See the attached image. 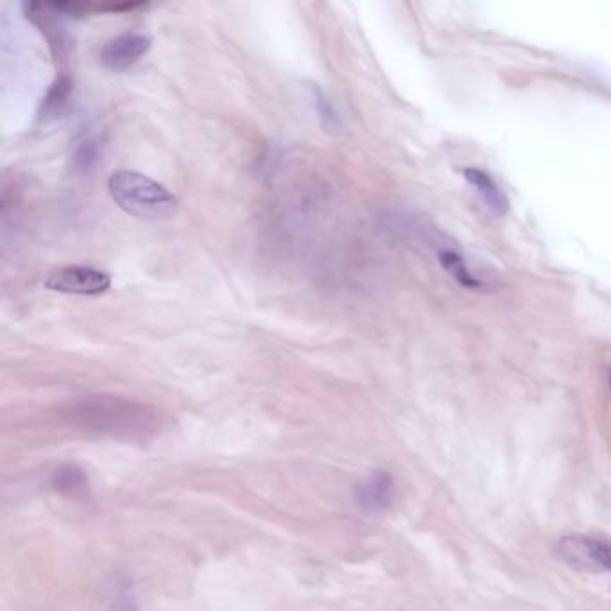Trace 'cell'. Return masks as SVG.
<instances>
[{
	"instance_id": "6da1fadb",
	"label": "cell",
	"mask_w": 611,
	"mask_h": 611,
	"mask_svg": "<svg viewBox=\"0 0 611 611\" xmlns=\"http://www.w3.org/2000/svg\"><path fill=\"white\" fill-rule=\"evenodd\" d=\"M65 420L83 431L110 438L146 439L160 431V414L153 407L117 396H87L65 409Z\"/></svg>"
},
{
	"instance_id": "7a4b0ae2",
	"label": "cell",
	"mask_w": 611,
	"mask_h": 611,
	"mask_svg": "<svg viewBox=\"0 0 611 611\" xmlns=\"http://www.w3.org/2000/svg\"><path fill=\"white\" fill-rule=\"evenodd\" d=\"M108 192L117 207L138 219H167L178 210V198L171 190L137 171L121 169L112 173Z\"/></svg>"
},
{
	"instance_id": "3957f363",
	"label": "cell",
	"mask_w": 611,
	"mask_h": 611,
	"mask_svg": "<svg viewBox=\"0 0 611 611\" xmlns=\"http://www.w3.org/2000/svg\"><path fill=\"white\" fill-rule=\"evenodd\" d=\"M556 552L568 567L588 574H611V542L592 534L563 536Z\"/></svg>"
},
{
	"instance_id": "277c9868",
	"label": "cell",
	"mask_w": 611,
	"mask_h": 611,
	"mask_svg": "<svg viewBox=\"0 0 611 611\" xmlns=\"http://www.w3.org/2000/svg\"><path fill=\"white\" fill-rule=\"evenodd\" d=\"M49 291L78 296H99L106 293L112 285V276L103 269L90 266H61L45 278Z\"/></svg>"
},
{
	"instance_id": "5b68a950",
	"label": "cell",
	"mask_w": 611,
	"mask_h": 611,
	"mask_svg": "<svg viewBox=\"0 0 611 611\" xmlns=\"http://www.w3.org/2000/svg\"><path fill=\"white\" fill-rule=\"evenodd\" d=\"M153 40L144 33H122L115 36L101 49V63L113 72L128 70L142 60L151 49Z\"/></svg>"
},
{
	"instance_id": "8992f818",
	"label": "cell",
	"mask_w": 611,
	"mask_h": 611,
	"mask_svg": "<svg viewBox=\"0 0 611 611\" xmlns=\"http://www.w3.org/2000/svg\"><path fill=\"white\" fill-rule=\"evenodd\" d=\"M393 477L386 472H375L357 488V504L366 511H384L393 499Z\"/></svg>"
},
{
	"instance_id": "52a82bcc",
	"label": "cell",
	"mask_w": 611,
	"mask_h": 611,
	"mask_svg": "<svg viewBox=\"0 0 611 611\" xmlns=\"http://www.w3.org/2000/svg\"><path fill=\"white\" fill-rule=\"evenodd\" d=\"M465 178L472 189L477 192V196L488 205V207L499 214L504 216L508 212L509 201L508 196L504 194V190L500 189L499 183L491 178L490 174L482 169H475V167H468L465 169Z\"/></svg>"
},
{
	"instance_id": "ba28073f",
	"label": "cell",
	"mask_w": 611,
	"mask_h": 611,
	"mask_svg": "<svg viewBox=\"0 0 611 611\" xmlns=\"http://www.w3.org/2000/svg\"><path fill=\"white\" fill-rule=\"evenodd\" d=\"M72 87H74L72 79L67 74H61L54 79L38 108V121L42 124H49V122L60 119L65 110L69 108Z\"/></svg>"
},
{
	"instance_id": "9c48e42d",
	"label": "cell",
	"mask_w": 611,
	"mask_h": 611,
	"mask_svg": "<svg viewBox=\"0 0 611 611\" xmlns=\"http://www.w3.org/2000/svg\"><path fill=\"white\" fill-rule=\"evenodd\" d=\"M52 488L67 497H87L88 479L76 465H61L51 477Z\"/></svg>"
},
{
	"instance_id": "30bf717a",
	"label": "cell",
	"mask_w": 611,
	"mask_h": 611,
	"mask_svg": "<svg viewBox=\"0 0 611 611\" xmlns=\"http://www.w3.org/2000/svg\"><path fill=\"white\" fill-rule=\"evenodd\" d=\"M439 264L447 271L448 275L456 280L457 284L466 289H482V280L468 267L466 260L457 251L445 248L439 251Z\"/></svg>"
},
{
	"instance_id": "8fae6325",
	"label": "cell",
	"mask_w": 611,
	"mask_h": 611,
	"mask_svg": "<svg viewBox=\"0 0 611 611\" xmlns=\"http://www.w3.org/2000/svg\"><path fill=\"white\" fill-rule=\"evenodd\" d=\"M99 153H101V146H99L97 138L87 137L85 140H81L74 149V155H72L74 171L81 174L90 173L97 164V160H99Z\"/></svg>"
},
{
	"instance_id": "7c38bea8",
	"label": "cell",
	"mask_w": 611,
	"mask_h": 611,
	"mask_svg": "<svg viewBox=\"0 0 611 611\" xmlns=\"http://www.w3.org/2000/svg\"><path fill=\"white\" fill-rule=\"evenodd\" d=\"M310 92H312V97H314V103H316V108H318L323 126L327 128V131L337 130L339 117H337V112L334 110L332 103L328 101L327 94L318 85H310Z\"/></svg>"
}]
</instances>
